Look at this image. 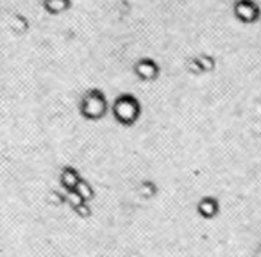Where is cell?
<instances>
[{
	"label": "cell",
	"instance_id": "cell-1",
	"mask_svg": "<svg viewBox=\"0 0 261 257\" xmlns=\"http://www.w3.org/2000/svg\"><path fill=\"white\" fill-rule=\"evenodd\" d=\"M113 118L123 127L135 125L142 116V104L140 100L130 93H122L115 98L111 105Z\"/></svg>",
	"mask_w": 261,
	"mask_h": 257
},
{
	"label": "cell",
	"instance_id": "cell-2",
	"mask_svg": "<svg viewBox=\"0 0 261 257\" xmlns=\"http://www.w3.org/2000/svg\"><path fill=\"white\" fill-rule=\"evenodd\" d=\"M79 109L81 115L86 120L97 122V120L104 118L106 112H108V98H106V95L100 90H90L81 98Z\"/></svg>",
	"mask_w": 261,
	"mask_h": 257
},
{
	"label": "cell",
	"instance_id": "cell-3",
	"mask_svg": "<svg viewBox=\"0 0 261 257\" xmlns=\"http://www.w3.org/2000/svg\"><path fill=\"white\" fill-rule=\"evenodd\" d=\"M232 15L243 25H252V23H256L259 20L261 9L254 0H234Z\"/></svg>",
	"mask_w": 261,
	"mask_h": 257
},
{
	"label": "cell",
	"instance_id": "cell-4",
	"mask_svg": "<svg viewBox=\"0 0 261 257\" xmlns=\"http://www.w3.org/2000/svg\"><path fill=\"white\" fill-rule=\"evenodd\" d=\"M133 72H135V75L138 77L142 82H152V80H156L158 77H160L161 68L152 58H142L135 63Z\"/></svg>",
	"mask_w": 261,
	"mask_h": 257
},
{
	"label": "cell",
	"instance_id": "cell-5",
	"mask_svg": "<svg viewBox=\"0 0 261 257\" xmlns=\"http://www.w3.org/2000/svg\"><path fill=\"white\" fill-rule=\"evenodd\" d=\"M41 6H43L45 13H48L52 16H58L72 8V0H43Z\"/></svg>",
	"mask_w": 261,
	"mask_h": 257
},
{
	"label": "cell",
	"instance_id": "cell-6",
	"mask_svg": "<svg viewBox=\"0 0 261 257\" xmlns=\"http://www.w3.org/2000/svg\"><path fill=\"white\" fill-rule=\"evenodd\" d=\"M256 257H261V246L257 248V252H256Z\"/></svg>",
	"mask_w": 261,
	"mask_h": 257
}]
</instances>
